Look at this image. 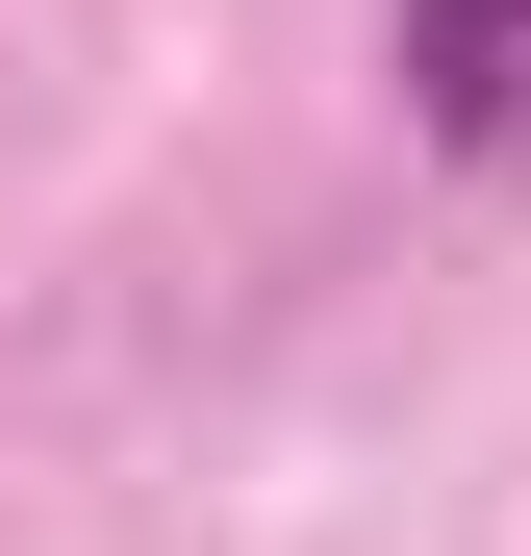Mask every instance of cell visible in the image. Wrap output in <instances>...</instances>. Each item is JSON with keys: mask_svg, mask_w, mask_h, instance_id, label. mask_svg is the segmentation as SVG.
<instances>
[{"mask_svg": "<svg viewBox=\"0 0 531 556\" xmlns=\"http://www.w3.org/2000/svg\"><path fill=\"white\" fill-rule=\"evenodd\" d=\"M380 51H405V127L456 177H531V0H380Z\"/></svg>", "mask_w": 531, "mask_h": 556, "instance_id": "1", "label": "cell"}]
</instances>
